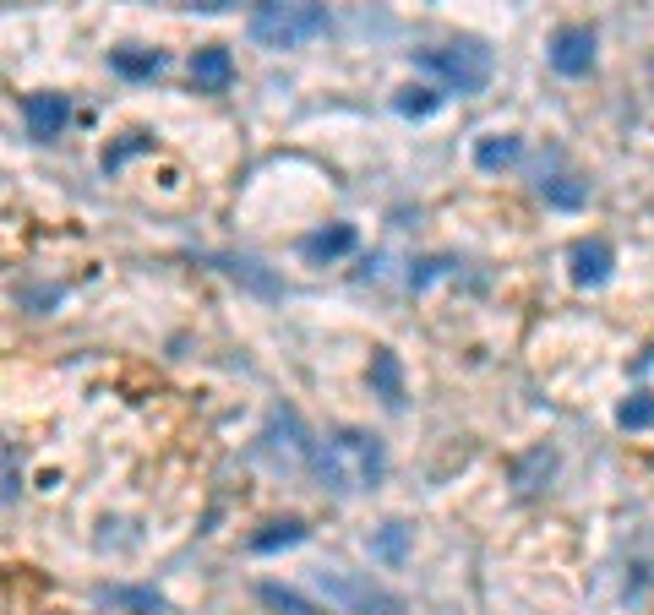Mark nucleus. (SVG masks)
I'll return each mask as SVG.
<instances>
[{
    "label": "nucleus",
    "instance_id": "f257e3e1",
    "mask_svg": "<svg viewBox=\"0 0 654 615\" xmlns=\"http://www.w3.org/2000/svg\"><path fill=\"white\" fill-rule=\"evenodd\" d=\"M382 469H388L382 441L366 431H349V426H344V431H327L323 441H317V452H311V474L338 495L371 491V485L382 480Z\"/></svg>",
    "mask_w": 654,
    "mask_h": 615
},
{
    "label": "nucleus",
    "instance_id": "f03ea898",
    "mask_svg": "<svg viewBox=\"0 0 654 615\" xmlns=\"http://www.w3.org/2000/svg\"><path fill=\"white\" fill-rule=\"evenodd\" d=\"M317 33H327V6L323 0H267L252 17V39L262 50H300Z\"/></svg>",
    "mask_w": 654,
    "mask_h": 615
},
{
    "label": "nucleus",
    "instance_id": "7ed1b4c3",
    "mask_svg": "<svg viewBox=\"0 0 654 615\" xmlns=\"http://www.w3.org/2000/svg\"><path fill=\"white\" fill-rule=\"evenodd\" d=\"M420 65L437 71L453 93H486V82L497 71L491 50L474 44V39H458V44H442V50H420Z\"/></svg>",
    "mask_w": 654,
    "mask_h": 615
},
{
    "label": "nucleus",
    "instance_id": "20e7f679",
    "mask_svg": "<svg viewBox=\"0 0 654 615\" xmlns=\"http://www.w3.org/2000/svg\"><path fill=\"white\" fill-rule=\"evenodd\" d=\"M327 594L344 605V615H403V605L382 594L377 583H366V577H338V572H323Z\"/></svg>",
    "mask_w": 654,
    "mask_h": 615
},
{
    "label": "nucleus",
    "instance_id": "39448f33",
    "mask_svg": "<svg viewBox=\"0 0 654 615\" xmlns=\"http://www.w3.org/2000/svg\"><path fill=\"white\" fill-rule=\"evenodd\" d=\"M551 65H556L562 76H589V65H594V28H584V22L556 28V39H551Z\"/></svg>",
    "mask_w": 654,
    "mask_h": 615
},
{
    "label": "nucleus",
    "instance_id": "423d86ee",
    "mask_svg": "<svg viewBox=\"0 0 654 615\" xmlns=\"http://www.w3.org/2000/svg\"><path fill=\"white\" fill-rule=\"evenodd\" d=\"M22 121H28V131L39 142H55L65 131V121H71V99L65 93H28L22 99Z\"/></svg>",
    "mask_w": 654,
    "mask_h": 615
},
{
    "label": "nucleus",
    "instance_id": "0eeeda50",
    "mask_svg": "<svg viewBox=\"0 0 654 615\" xmlns=\"http://www.w3.org/2000/svg\"><path fill=\"white\" fill-rule=\"evenodd\" d=\"M192 82L202 88V93H224V88L235 82V61H229V50H224V44L196 50L192 55Z\"/></svg>",
    "mask_w": 654,
    "mask_h": 615
},
{
    "label": "nucleus",
    "instance_id": "6e6552de",
    "mask_svg": "<svg viewBox=\"0 0 654 615\" xmlns=\"http://www.w3.org/2000/svg\"><path fill=\"white\" fill-rule=\"evenodd\" d=\"M611 246L605 240H584V246H573V284H584V289H594V284H605L611 278Z\"/></svg>",
    "mask_w": 654,
    "mask_h": 615
},
{
    "label": "nucleus",
    "instance_id": "1a4fd4ad",
    "mask_svg": "<svg viewBox=\"0 0 654 615\" xmlns=\"http://www.w3.org/2000/svg\"><path fill=\"white\" fill-rule=\"evenodd\" d=\"M519 153H523L519 136H480V142H474V164H480L486 175H497V170L519 164Z\"/></svg>",
    "mask_w": 654,
    "mask_h": 615
},
{
    "label": "nucleus",
    "instance_id": "9d476101",
    "mask_svg": "<svg viewBox=\"0 0 654 615\" xmlns=\"http://www.w3.org/2000/svg\"><path fill=\"white\" fill-rule=\"evenodd\" d=\"M300 250L311 256V262H333V256H344V250H355V229L349 224H333V229H317V235H306Z\"/></svg>",
    "mask_w": 654,
    "mask_h": 615
},
{
    "label": "nucleus",
    "instance_id": "9b49d317",
    "mask_svg": "<svg viewBox=\"0 0 654 615\" xmlns=\"http://www.w3.org/2000/svg\"><path fill=\"white\" fill-rule=\"evenodd\" d=\"M371 381H377V392H382L388 409L403 403V376H398V355H392V349H377V355H371Z\"/></svg>",
    "mask_w": 654,
    "mask_h": 615
},
{
    "label": "nucleus",
    "instance_id": "f8f14e48",
    "mask_svg": "<svg viewBox=\"0 0 654 615\" xmlns=\"http://www.w3.org/2000/svg\"><path fill=\"white\" fill-rule=\"evenodd\" d=\"M257 594H262V605H267V611H278V615H327V611H317L311 599H300L295 588H278V583H262Z\"/></svg>",
    "mask_w": 654,
    "mask_h": 615
},
{
    "label": "nucleus",
    "instance_id": "ddd939ff",
    "mask_svg": "<svg viewBox=\"0 0 654 615\" xmlns=\"http://www.w3.org/2000/svg\"><path fill=\"white\" fill-rule=\"evenodd\" d=\"M300 540H306V523H295V517H289V523H267V534H257V540H252V551L267 555V551H284V545H300Z\"/></svg>",
    "mask_w": 654,
    "mask_h": 615
},
{
    "label": "nucleus",
    "instance_id": "4468645a",
    "mask_svg": "<svg viewBox=\"0 0 654 615\" xmlns=\"http://www.w3.org/2000/svg\"><path fill=\"white\" fill-rule=\"evenodd\" d=\"M110 65L121 71V76H153V71H164V55L159 50H142V55H131V50H115Z\"/></svg>",
    "mask_w": 654,
    "mask_h": 615
},
{
    "label": "nucleus",
    "instance_id": "2eb2a0df",
    "mask_svg": "<svg viewBox=\"0 0 654 615\" xmlns=\"http://www.w3.org/2000/svg\"><path fill=\"white\" fill-rule=\"evenodd\" d=\"M616 420H622L627 431H650V426H654V398H650V392H633V398L622 403V414H616Z\"/></svg>",
    "mask_w": 654,
    "mask_h": 615
},
{
    "label": "nucleus",
    "instance_id": "dca6fc26",
    "mask_svg": "<svg viewBox=\"0 0 654 615\" xmlns=\"http://www.w3.org/2000/svg\"><path fill=\"white\" fill-rule=\"evenodd\" d=\"M392 104H398V115H431V110H437L442 99H437L431 88H403V93H398Z\"/></svg>",
    "mask_w": 654,
    "mask_h": 615
},
{
    "label": "nucleus",
    "instance_id": "f3484780",
    "mask_svg": "<svg viewBox=\"0 0 654 615\" xmlns=\"http://www.w3.org/2000/svg\"><path fill=\"white\" fill-rule=\"evenodd\" d=\"M540 191H545V196H551L556 207H579V202L589 196L584 185H579V181H568V175H556V181H540Z\"/></svg>",
    "mask_w": 654,
    "mask_h": 615
},
{
    "label": "nucleus",
    "instance_id": "a211bd4d",
    "mask_svg": "<svg viewBox=\"0 0 654 615\" xmlns=\"http://www.w3.org/2000/svg\"><path fill=\"white\" fill-rule=\"evenodd\" d=\"M382 555H398L403 551V523H388V534H382V545H377Z\"/></svg>",
    "mask_w": 654,
    "mask_h": 615
},
{
    "label": "nucleus",
    "instance_id": "6ab92c4d",
    "mask_svg": "<svg viewBox=\"0 0 654 615\" xmlns=\"http://www.w3.org/2000/svg\"><path fill=\"white\" fill-rule=\"evenodd\" d=\"M650 82H654V61H650Z\"/></svg>",
    "mask_w": 654,
    "mask_h": 615
}]
</instances>
